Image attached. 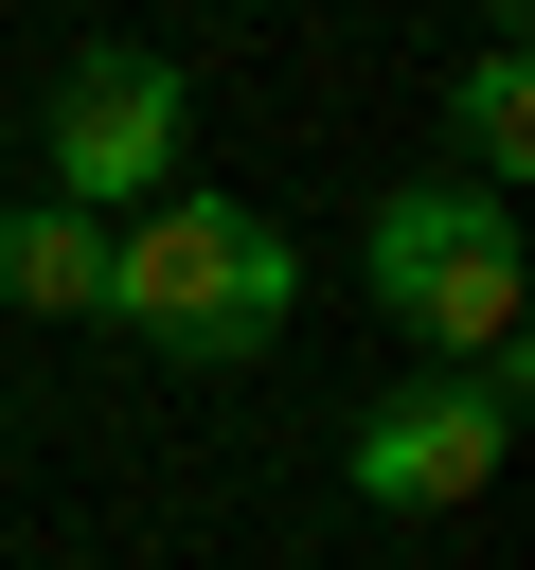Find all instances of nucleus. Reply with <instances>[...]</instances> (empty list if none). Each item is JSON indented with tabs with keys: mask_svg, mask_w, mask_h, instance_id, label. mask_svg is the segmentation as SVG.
<instances>
[{
	"mask_svg": "<svg viewBox=\"0 0 535 570\" xmlns=\"http://www.w3.org/2000/svg\"><path fill=\"white\" fill-rule=\"evenodd\" d=\"M285 303H303V232H285L268 196L160 178L143 214H107V285H89V321H125L143 356L232 374V356H268V338H285Z\"/></svg>",
	"mask_w": 535,
	"mask_h": 570,
	"instance_id": "obj_1",
	"label": "nucleus"
},
{
	"mask_svg": "<svg viewBox=\"0 0 535 570\" xmlns=\"http://www.w3.org/2000/svg\"><path fill=\"white\" fill-rule=\"evenodd\" d=\"M357 303L410 338V356H499L517 338V196L481 178H392L357 214Z\"/></svg>",
	"mask_w": 535,
	"mask_h": 570,
	"instance_id": "obj_2",
	"label": "nucleus"
},
{
	"mask_svg": "<svg viewBox=\"0 0 535 570\" xmlns=\"http://www.w3.org/2000/svg\"><path fill=\"white\" fill-rule=\"evenodd\" d=\"M499 445H517V338H499V356H410V374L357 410L339 481H357L374 517H464V499L499 481Z\"/></svg>",
	"mask_w": 535,
	"mask_h": 570,
	"instance_id": "obj_3",
	"label": "nucleus"
},
{
	"mask_svg": "<svg viewBox=\"0 0 535 570\" xmlns=\"http://www.w3.org/2000/svg\"><path fill=\"white\" fill-rule=\"evenodd\" d=\"M178 142H196V89H178V53H143V36H89V53L54 71V107H36V196H71V214H143V196L178 178Z\"/></svg>",
	"mask_w": 535,
	"mask_h": 570,
	"instance_id": "obj_4",
	"label": "nucleus"
},
{
	"mask_svg": "<svg viewBox=\"0 0 535 570\" xmlns=\"http://www.w3.org/2000/svg\"><path fill=\"white\" fill-rule=\"evenodd\" d=\"M517 160H535V53H517V36H481V53L446 71V178L517 196Z\"/></svg>",
	"mask_w": 535,
	"mask_h": 570,
	"instance_id": "obj_5",
	"label": "nucleus"
},
{
	"mask_svg": "<svg viewBox=\"0 0 535 570\" xmlns=\"http://www.w3.org/2000/svg\"><path fill=\"white\" fill-rule=\"evenodd\" d=\"M89 285H107V214L0 196V303H18V321H89Z\"/></svg>",
	"mask_w": 535,
	"mask_h": 570,
	"instance_id": "obj_6",
	"label": "nucleus"
},
{
	"mask_svg": "<svg viewBox=\"0 0 535 570\" xmlns=\"http://www.w3.org/2000/svg\"><path fill=\"white\" fill-rule=\"evenodd\" d=\"M464 18H481V36H517V0H464Z\"/></svg>",
	"mask_w": 535,
	"mask_h": 570,
	"instance_id": "obj_7",
	"label": "nucleus"
}]
</instances>
